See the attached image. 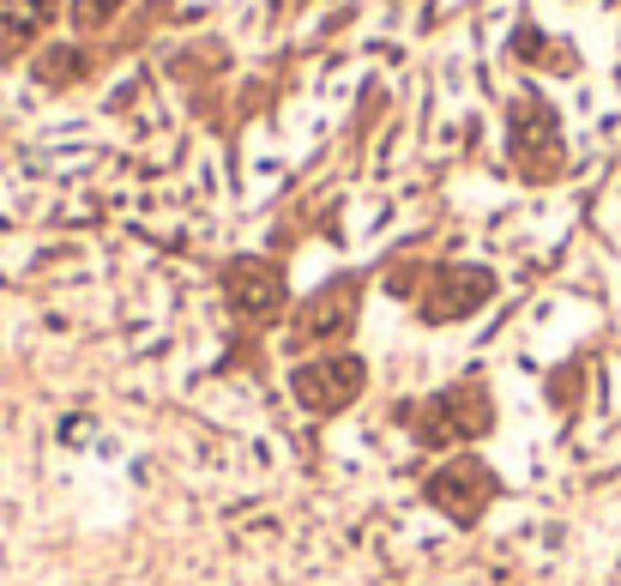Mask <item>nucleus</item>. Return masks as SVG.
Here are the masks:
<instances>
[{
  "label": "nucleus",
  "instance_id": "3",
  "mask_svg": "<svg viewBox=\"0 0 621 586\" xmlns=\"http://www.w3.org/2000/svg\"><path fill=\"white\" fill-rule=\"evenodd\" d=\"M362 381H368V369H362V356L351 351H332V356H314V363H296L290 369V393L302 412H344V405L362 399Z\"/></svg>",
  "mask_w": 621,
  "mask_h": 586
},
{
  "label": "nucleus",
  "instance_id": "5",
  "mask_svg": "<svg viewBox=\"0 0 621 586\" xmlns=\"http://www.w3.org/2000/svg\"><path fill=\"white\" fill-rule=\"evenodd\" d=\"M489 297H495V273H489V266H441V273H429L417 309L429 327H447V321L477 315Z\"/></svg>",
  "mask_w": 621,
  "mask_h": 586
},
{
  "label": "nucleus",
  "instance_id": "2",
  "mask_svg": "<svg viewBox=\"0 0 621 586\" xmlns=\"http://www.w3.org/2000/svg\"><path fill=\"white\" fill-rule=\"evenodd\" d=\"M410 424H417V436L429 441V448L477 441V436L495 429V399H489L483 381H452L447 393H435V399H422L417 412H410Z\"/></svg>",
  "mask_w": 621,
  "mask_h": 586
},
{
  "label": "nucleus",
  "instance_id": "6",
  "mask_svg": "<svg viewBox=\"0 0 621 586\" xmlns=\"http://www.w3.org/2000/svg\"><path fill=\"white\" fill-rule=\"evenodd\" d=\"M224 302H229V315L248 321V327L278 321V309H283V273L271 260H260V254L229 260L224 266Z\"/></svg>",
  "mask_w": 621,
  "mask_h": 586
},
{
  "label": "nucleus",
  "instance_id": "7",
  "mask_svg": "<svg viewBox=\"0 0 621 586\" xmlns=\"http://www.w3.org/2000/svg\"><path fill=\"white\" fill-rule=\"evenodd\" d=\"M351 327H356V278L320 285L314 297L302 302V315H296V339H302V345H332V339H344Z\"/></svg>",
  "mask_w": 621,
  "mask_h": 586
},
{
  "label": "nucleus",
  "instance_id": "8",
  "mask_svg": "<svg viewBox=\"0 0 621 586\" xmlns=\"http://www.w3.org/2000/svg\"><path fill=\"white\" fill-rule=\"evenodd\" d=\"M61 0H0V67L19 61L31 43H43V31L55 24Z\"/></svg>",
  "mask_w": 621,
  "mask_h": 586
},
{
  "label": "nucleus",
  "instance_id": "4",
  "mask_svg": "<svg viewBox=\"0 0 621 586\" xmlns=\"http://www.w3.org/2000/svg\"><path fill=\"white\" fill-rule=\"evenodd\" d=\"M495 496H501V483L489 471V460H477V454H459V460L435 466V478H429V502L441 508L452 526H477Z\"/></svg>",
  "mask_w": 621,
  "mask_h": 586
},
{
  "label": "nucleus",
  "instance_id": "9",
  "mask_svg": "<svg viewBox=\"0 0 621 586\" xmlns=\"http://www.w3.org/2000/svg\"><path fill=\"white\" fill-rule=\"evenodd\" d=\"M85 73H90V55L73 49V43H55V49L36 55V85H49V92H67V85H79Z\"/></svg>",
  "mask_w": 621,
  "mask_h": 586
},
{
  "label": "nucleus",
  "instance_id": "10",
  "mask_svg": "<svg viewBox=\"0 0 621 586\" xmlns=\"http://www.w3.org/2000/svg\"><path fill=\"white\" fill-rule=\"evenodd\" d=\"M115 12H121V0H73V24L79 31H103Z\"/></svg>",
  "mask_w": 621,
  "mask_h": 586
},
{
  "label": "nucleus",
  "instance_id": "1",
  "mask_svg": "<svg viewBox=\"0 0 621 586\" xmlns=\"http://www.w3.org/2000/svg\"><path fill=\"white\" fill-rule=\"evenodd\" d=\"M507 158L525 182H555L567 163V139H561V116L543 97H513L507 109Z\"/></svg>",
  "mask_w": 621,
  "mask_h": 586
}]
</instances>
